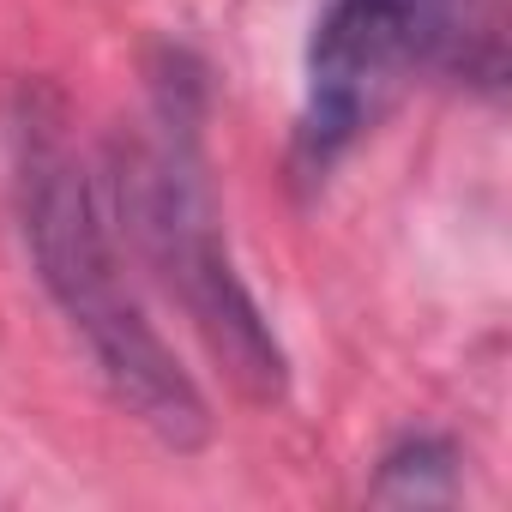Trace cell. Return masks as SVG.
Listing matches in <instances>:
<instances>
[{
    "instance_id": "1",
    "label": "cell",
    "mask_w": 512,
    "mask_h": 512,
    "mask_svg": "<svg viewBox=\"0 0 512 512\" xmlns=\"http://www.w3.org/2000/svg\"><path fill=\"white\" fill-rule=\"evenodd\" d=\"M13 199H19V229L37 260V278H43L49 302L67 314V326L85 338L115 404L169 452H199L211 440V410H205L193 374L181 368V356L145 320V308L121 272V253H115L109 205H103L85 157L73 151L67 115L49 91L19 97Z\"/></svg>"
},
{
    "instance_id": "2",
    "label": "cell",
    "mask_w": 512,
    "mask_h": 512,
    "mask_svg": "<svg viewBox=\"0 0 512 512\" xmlns=\"http://www.w3.org/2000/svg\"><path fill=\"white\" fill-rule=\"evenodd\" d=\"M115 205L145 266L181 302L187 326L205 338L229 386L253 404H278L290 392V356L229 260V235L217 223V193L199 145V85L181 61L157 73L151 121L115 157Z\"/></svg>"
},
{
    "instance_id": "3",
    "label": "cell",
    "mask_w": 512,
    "mask_h": 512,
    "mask_svg": "<svg viewBox=\"0 0 512 512\" xmlns=\"http://www.w3.org/2000/svg\"><path fill=\"white\" fill-rule=\"evenodd\" d=\"M476 37L494 43L476 0H320L296 127L302 163L344 157L422 73L464 67Z\"/></svg>"
},
{
    "instance_id": "4",
    "label": "cell",
    "mask_w": 512,
    "mask_h": 512,
    "mask_svg": "<svg viewBox=\"0 0 512 512\" xmlns=\"http://www.w3.org/2000/svg\"><path fill=\"white\" fill-rule=\"evenodd\" d=\"M458 488V452L434 434H410L398 440L386 458H380V482H374V500H398V506H434V500H452Z\"/></svg>"
}]
</instances>
